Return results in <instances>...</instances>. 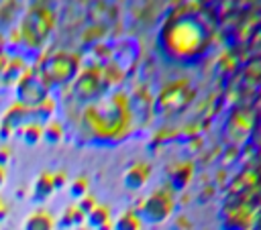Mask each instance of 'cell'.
<instances>
[{"label": "cell", "mask_w": 261, "mask_h": 230, "mask_svg": "<svg viewBox=\"0 0 261 230\" xmlns=\"http://www.w3.org/2000/svg\"><path fill=\"white\" fill-rule=\"evenodd\" d=\"M206 28L194 20V18H181L167 26L163 35L165 51L175 61H188L192 57H198L204 51L206 45Z\"/></svg>", "instance_id": "obj_1"}, {"label": "cell", "mask_w": 261, "mask_h": 230, "mask_svg": "<svg viewBox=\"0 0 261 230\" xmlns=\"http://www.w3.org/2000/svg\"><path fill=\"white\" fill-rule=\"evenodd\" d=\"M86 126L98 136H116L128 124V108L124 96H114L104 104H94L84 112Z\"/></svg>", "instance_id": "obj_2"}, {"label": "cell", "mask_w": 261, "mask_h": 230, "mask_svg": "<svg viewBox=\"0 0 261 230\" xmlns=\"http://www.w3.org/2000/svg\"><path fill=\"white\" fill-rule=\"evenodd\" d=\"M173 210V197H171V191L167 189H157L153 191L141 206L139 210V218H143L145 222H151V224H159L163 220L169 218Z\"/></svg>", "instance_id": "obj_3"}, {"label": "cell", "mask_w": 261, "mask_h": 230, "mask_svg": "<svg viewBox=\"0 0 261 230\" xmlns=\"http://www.w3.org/2000/svg\"><path fill=\"white\" fill-rule=\"evenodd\" d=\"M16 98H18V104H22L24 108H35L47 100V85L35 73H27L18 79Z\"/></svg>", "instance_id": "obj_4"}, {"label": "cell", "mask_w": 261, "mask_h": 230, "mask_svg": "<svg viewBox=\"0 0 261 230\" xmlns=\"http://www.w3.org/2000/svg\"><path fill=\"white\" fill-rule=\"evenodd\" d=\"M75 69H77V61H75L71 55L59 53V55H55V57L49 59L45 75H47L51 81L65 83V81H69V79L75 75Z\"/></svg>", "instance_id": "obj_5"}, {"label": "cell", "mask_w": 261, "mask_h": 230, "mask_svg": "<svg viewBox=\"0 0 261 230\" xmlns=\"http://www.w3.org/2000/svg\"><path fill=\"white\" fill-rule=\"evenodd\" d=\"M51 12L49 10H35V12H31L29 14V18H27V22H24V28L27 31H31V28H35V33L31 35V39L29 41H43L45 37H47V33L51 31Z\"/></svg>", "instance_id": "obj_6"}, {"label": "cell", "mask_w": 261, "mask_h": 230, "mask_svg": "<svg viewBox=\"0 0 261 230\" xmlns=\"http://www.w3.org/2000/svg\"><path fill=\"white\" fill-rule=\"evenodd\" d=\"M147 179H149V167H147L145 163L133 165V167L124 173V177H122V181H124V185H126L128 189H139V187H143V185L147 183Z\"/></svg>", "instance_id": "obj_7"}, {"label": "cell", "mask_w": 261, "mask_h": 230, "mask_svg": "<svg viewBox=\"0 0 261 230\" xmlns=\"http://www.w3.org/2000/svg\"><path fill=\"white\" fill-rule=\"evenodd\" d=\"M53 226H55L53 218L45 210H37V212L27 216L22 230H53Z\"/></svg>", "instance_id": "obj_8"}, {"label": "cell", "mask_w": 261, "mask_h": 230, "mask_svg": "<svg viewBox=\"0 0 261 230\" xmlns=\"http://www.w3.org/2000/svg\"><path fill=\"white\" fill-rule=\"evenodd\" d=\"M55 187H53V179H51V173H43V175H39L37 177V181H35V187H33V195H35V199L39 202H43V199H47L49 195H51V191H53Z\"/></svg>", "instance_id": "obj_9"}, {"label": "cell", "mask_w": 261, "mask_h": 230, "mask_svg": "<svg viewBox=\"0 0 261 230\" xmlns=\"http://www.w3.org/2000/svg\"><path fill=\"white\" fill-rule=\"evenodd\" d=\"M88 224L92 226V228H96V230H106L108 228V220H110V212H108V208H104V206H96L90 214H88Z\"/></svg>", "instance_id": "obj_10"}, {"label": "cell", "mask_w": 261, "mask_h": 230, "mask_svg": "<svg viewBox=\"0 0 261 230\" xmlns=\"http://www.w3.org/2000/svg\"><path fill=\"white\" fill-rule=\"evenodd\" d=\"M20 136L27 145H37L41 138H43V126L37 124V122H27L24 126H20Z\"/></svg>", "instance_id": "obj_11"}, {"label": "cell", "mask_w": 261, "mask_h": 230, "mask_svg": "<svg viewBox=\"0 0 261 230\" xmlns=\"http://www.w3.org/2000/svg\"><path fill=\"white\" fill-rule=\"evenodd\" d=\"M84 222V214H82V210L75 206H71V208H67L65 212H63V216L59 218V226L61 228H75V226H80Z\"/></svg>", "instance_id": "obj_12"}, {"label": "cell", "mask_w": 261, "mask_h": 230, "mask_svg": "<svg viewBox=\"0 0 261 230\" xmlns=\"http://www.w3.org/2000/svg\"><path fill=\"white\" fill-rule=\"evenodd\" d=\"M114 230H141L139 214H133V212L122 214V216L114 222Z\"/></svg>", "instance_id": "obj_13"}, {"label": "cell", "mask_w": 261, "mask_h": 230, "mask_svg": "<svg viewBox=\"0 0 261 230\" xmlns=\"http://www.w3.org/2000/svg\"><path fill=\"white\" fill-rule=\"evenodd\" d=\"M61 124H57L55 120H51V122H47L45 126H43V140L45 142H49V145H55V142H59L61 140Z\"/></svg>", "instance_id": "obj_14"}, {"label": "cell", "mask_w": 261, "mask_h": 230, "mask_svg": "<svg viewBox=\"0 0 261 230\" xmlns=\"http://www.w3.org/2000/svg\"><path fill=\"white\" fill-rule=\"evenodd\" d=\"M190 175H192V167H190V165H181V167L173 169V173H171V183H173V187H175V189H181V187L190 181Z\"/></svg>", "instance_id": "obj_15"}, {"label": "cell", "mask_w": 261, "mask_h": 230, "mask_svg": "<svg viewBox=\"0 0 261 230\" xmlns=\"http://www.w3.org/2000/svg\"><path fill=\"white\" fill-rule=\"evenodd\" d=\"M69 193H71L73 197L82 199L84 195H88V181H86L84 177H77V179H73V183L69 185Z\"/></svg>", "instance_id": "obj_16"}, {"label": "cell", "mask_w": 261, "mask_h": 230, "mask_svg": "<svg viewBox=\"0 0 261 230\" xmlns=\"http://www.w3.org/2000/svg\"><path fill=\"white\" fill-rule=\"evenodd\" d=\"M96 206H98V204H96V199H94L92 195H84V197L77 202V208L82 210V214H84V216H88Z\"/></svg>", "instance_id": "obj_17"}, {"label": "cell", "mask_w": 261, "mask_h": 230, "mask_svg": "<svg viewBox=\"0 0 261 230\" xmlns=\"http://www.w3.org/2000/svg\"><path fill=\"white\" fill-rule=\"evenodd\" d=\"M51 179H53V187L55 189L63 187V183H65V175L63 173H55V175H51Z\"/></svg>", "instance_id": "obj_18"}, {"label": "cell", "mask_w": 261, "mask_h": 230, "mask_svg": "<svg viewBox=\"0 0 261 230\" xmlns=\"http://www.w3.org/2000/svg\"><path fill=\"white\" fill-rule=\"evenodd\" d=\"M4 179H6V171H4V165H0V187L4 185Z\"/></svg>", "instance_id": "obj_19"}, {"label": "cell", "mask_w": 261, "mask_h": 230, "mask_svg": "<svg viewBox=\"0 0 261 230\" xmlns=\"http://www.w3.org/2000/svg\"><path fill=\"white\" fill-rule=\"evenodd\" d=\"M6 214V206H4V202L0 199V220H2V216Z\"/></svg>", "instance_id": "obj_20"}]
</instances>
